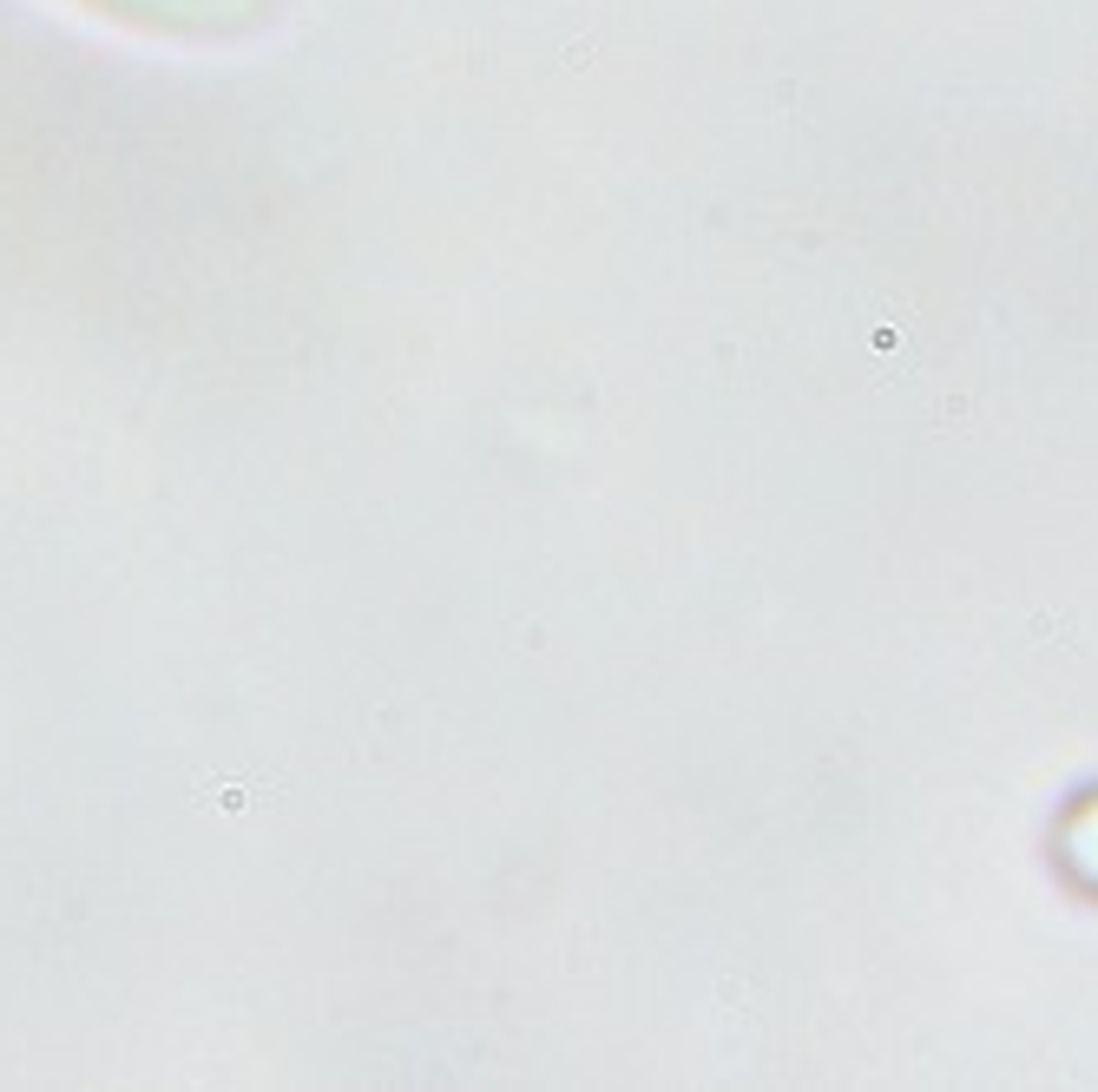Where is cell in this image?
I'll list each match as a JSON object with an SVG mask.
<instances>
[{
	"instance_id": "6da1fadb",
	"label": "cell",
	"mask_w": 1098,
	"mask_h": 1092,
	"mask_svg": "<svg viewBox=\"0 0 1098 1092\" xmlns=\"http://www.w3.org/2000/svg\"><path fill=\"white\" fill-rule=\"evenodd\" d=\"M112 27L151 33V40H191V46H224L250 40L257 27L277 20V0H73Z\"/></svg>"
}]
</instances>
